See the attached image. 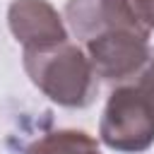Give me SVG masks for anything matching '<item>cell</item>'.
<instances>
[{
  "label": "cell",
  "instance_id": "cell-1",
  "mask_svg": "<svg viewBox=\"0 0 154 154\" xmlns=\"http://www.w3.org/2000/svg\"><path fill=\"white\" fill-rule=\"evenodd\" d=\"M103 140L118 149H142L154 140V111L140 89L113 94L103 120Z\"/></svg>",
  "mask_w": 154,
  "mask_h": 154
},
{
  "label": "cell",
  "instance_id": "cell-2",
  "mask_svg": "<svg viewBox=\"0 0 154 154\" xmlns=\"http://www.w3.org/2000/svg\"><path fill=\"white\" fill-rule=\"evenodd\" d=\"M31 154H99L82 132H58L36 144Z\"/></svg>",
  "mask_w": 154,
  "mask_h": 154
},
{
  "label": "cell",
  "instance_id": "cell-3",
  "mask_svg": "<svg viewBox=\"0 0 154 154\" xmlns=\"http://www.w3.org/2000/svg\"><path fill=\"white\" fill-rule=\"evenodd\" d=\"M140 91L144 94V99L149 101V106H152V111H154V67H152V72L144 77V84L140 87Z\"/></svg>",
  "mask_w": 154,
  "mask_h": 154
}]
</instances>
